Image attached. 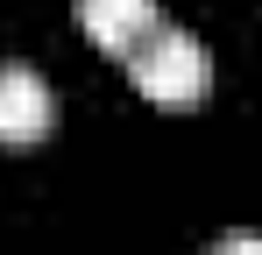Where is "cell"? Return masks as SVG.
Instances as JSON below:
<instances>
[{
	"instance_id": "6da1fadb",
	"label": "cell",
	"mask_w": 262,
	"mask_h": 255,
	"mask_svg": "<svg viewBox=\"0 0 262 255\" xmlns=\"http://www.w3.org/2000/svg\"><path fill=\"white\" fill-rule=\"evenodd\" d=\"M128 78L156 99V107H191L206 78H213V64H206V42L191 36V29H177V22H156L149 36L128 50Z\"/></svg>"
},
{
	"instance_id": "7a4b0ae2",
	"label": "cell",
	"mask_w": 262,
	"mask_h": 255,
	"mask_svg": "<svg viewBox=\"0 0 262 255\" xmlns=\"http://www.w3.org/2000/svg\"><path fill=\"white\" fill-rule=\"evenodd\" d=\"M57 121V99L36 64H0V142H43Z\"/></svg>"
},
{
	"instance_id": "3957f363",
	"label": "cell",
	"mask_w": 262,
	"mask_h": 255,
	"mask_svg": "<svg viewBox=\"0 0 262 255\" xmlns=\"http://www.w3.org/2000/svg\"><path fill=\"white\" fill-rule=\"evenodd\" d=\"M156 22H163L156 0H78V29H85L99 50H121V57H128Z\"/></svg>"
},
{
	"instance_id": "277c9868",
	"label": "cell",
	"mask_w": 262,
	"mask_h": 255,
	"mask_svg": "<svg viewBox=\"0 0 262 255\" xmlns=\"http://www.w3.org/2000/svg\"><path fill=\"white\" fill-rule=\"evenodd\" d=\"M206 255H262V234H220Z\"/></svg>"
}]
</instances>
